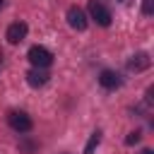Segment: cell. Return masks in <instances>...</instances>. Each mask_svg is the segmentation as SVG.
Wrapping results in <instances>:
<instances>
[{"label":"cell","mask_w":154,"mask_h":154,"mask_svg":"<svg viewBox=\"0 0 154 154\" xmlns=\"http://www.w3.org/2000/svg\"><path fill=\"white\" fill-rule=\"evenodd\" d=\"M99 142H101V132L96 130V132H91V137H89V142L84 147V154H94V149L99 147Z\"/></svg>","instance_id":"9"},{"label":"cell","mask_w":154,"mask_h":154,"mask_svg":"<svg viewBox=\"0 0 154 154\" xmlns=\"http://www.w3.org/2000/svg\"><path fill=\"white\" fill-rule=\"evenodd\" d=\"M2 5H5V0H0V10H2Z\"/></svg>","instance_id":"14"},{"label":"cell","mask_w":154,"mask_h":154,"mask_svg":"<svg viewBox=\"0 0 154 154\" xmlns=\"http://www.w3.org/2000/svg\"><path fill=\"white\" fill-rule=\"evenodd\" d=\"M26 58H29V63L34 67H51L53 65V53L48 48H43V46H31Z\"/></svg>","instance_id":"1"},{"label":"cell","mask_w":154,"mask_h":154,"mask_svg":"<svg viewBox=\"0 0 154 154\" xmlns=\"http://www.w3.org/2000/svg\"><path fill=\"white\" fill-rule=\"evenodd\" d=\"M142 12L144 14H152L154 12V0H142Z\"/></svg>","instance_id":"10"},{"label":"cell","mask_w":154,"mask_h":154,"mask_svg":"<svg viewBox=\"0 0 154 154\" xmlns=\"http://www.w3.org/2000/svg\"><path fill=\"white\" fill-rule=\"evenodd\" d=\"M19 147H22V149H24L26 154H31V152H34V144H31V142H22Z\"/></svg>","instance_id":"12"},{"label":"cell","mask_w":154,"mask_h":154,"mask_svg":"<svg viewBox=\"0 0 154 154\" xmlns=\"http://www.w3.org/2000/svg\"><path fill=\"white\" fill-rule=\"evenodd\" d=\"M26 31H29V26H26L24 22H12V24L7 26V31H5V38H7L10 43H19V41H24Z\"/></svg>","instance_id":"5"},{"label":"cell","mask_w":154,"mask_h":154,"mask_svg":"<svg viewBox=\"0 0 154 154\" xmlns=\"http://www.w3.org/2000/svg\"><path fill=\"white\" fill-rule=\"evenodd\" d=\"M120 82H123L120 75L113 72V70H101V75H99V84H101L103 89H118Z\"/></svg>","instance_id":"6"},{"label":"cell","mask_w":154,"mask_h":154,"mask_svg":"<svg viewBox=\"0 0 154 154\" xmlns=\"http://www.w3.org/2000/svg\"><path fill=\"white\" fill-rule=\"evenodd\" d=\"M48 72H46V67H31L29 72H26V82L31 84V87H43L46 82H48Z\"/></svg>","instance_id":"7"},{"label":"cell","mask_w":154,"mask_h":154,"mask_svg":"<svg viewBox=\"0 0 154 154\" xmlns=\"http://www.w3.org/2000/svg\"><path fill=\"white\" fill-rule=\"evenodd\" d=\"M89 14L99 26H108L111 24V10L101 0H89Z\"/></svg>","instance_id":"2"},{"label":"cell","mask_w":154,"mask_h":154,"mask_svg":"<svg viewBox=\"0 0 154 154\" xmlns=\"http://www.w3.org/2000/svg\"><path fill=\"white\" fill-rule=\"evenodd\" d=\"M67 24L75 31H84L87 29V14H84V10H79L77 5L67 7Z\"/></svg>","instance_id":"4"},{"label":"cell","mask_w":154,"mask_h":154,"mask_svg":"<svg viewBox=\"0 0 154 154\" xmlns=\"http://www.w3.org/2000/svg\"><path fill=\"white\" fill-rule=\"evenodd\" d=\"M140 154H152V149H142V152H140Z\"/></svg>","instance_id":"13"},{"label":"cell","mask_w":154,"mask_h":154,"mask_svg":"<svg viewBox=\"0 0 154 154\" xmlns=\"http://www.w3.org/2000/svg\"><path fill=\"white\" fill-rule=\"evenodd\" d=\"M137 142H140V132H137V130L130 132V135L125 137V144H137Z\"/></svg>","instance_id":"11"},{"label":"cell","mask_w":154,"mask_h":154,"mask_svg":"<svg viewBox=\"0 0 154 154\" xmlns=\"http://www.w3.org/2000/svg\"><path fill=\"white\" fill-rule=\"evenodd\" d=\"M149 65H152V58H149L147 53H135V55L128 60V67L135 70V72H142V70H147Z\"/></svg>","instance_id":"8"},{"label":"cell","mask_w":154,"mask_h":154,"mask_svg":"<svg viewBox=\"0 0 154 154\" xmlns=\"http://www.w3.org/2000/svg\"><path fill=\"white\" fill-rule=\"evenodd\" d=\"M7 123H10V128L14 132H29L31 130V118L24 111H10L7 113Z\"/></svg>","instance_id":"3"}]
</instances>
